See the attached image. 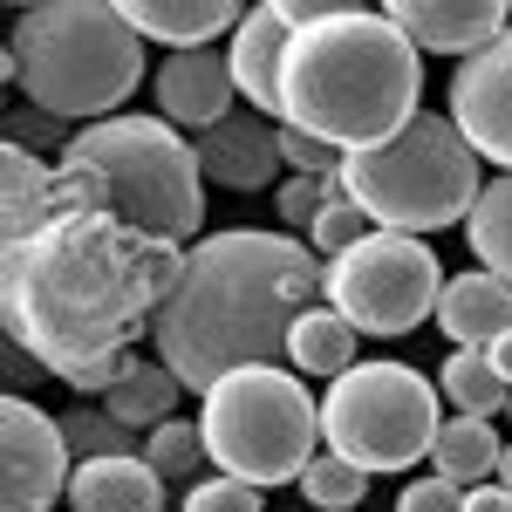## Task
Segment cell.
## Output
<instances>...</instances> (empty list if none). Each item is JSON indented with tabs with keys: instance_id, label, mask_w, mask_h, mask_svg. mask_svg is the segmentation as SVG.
I'll return each mask as SVG.
<instances>
[{
	"instance_id": "1",
	"label": "cell",
	"mask_w": 512,
	"mask_h": 512,
	"mask_svg": "<svg viewBox=\"0 0 512 512\" xmlns=\"http://www.w3.org/2000/svg\"><path fill=\"white\" fill-rule=\"evenodd\" d=\"M178 274V246L144 239L96 205H55L28 239L0 246V321L14 349L103 403L137 362V342L151 335Z\"/></svg>"
},
{
	"instance_id": "2",
	"label": "cell",
	"mask_w": 512,
	"mask_h": 512,
	"mask_svg": "<svg viewBox=\"0 0 512 512\" xmlns=\"http://www.w3.org/2000/svg\"><path fill=\"white\" fill-rule=\"evenodd\" d=\"M328 294V267L294 233H205L151 321V349L185 390H212L246 362L287 355L294 321Z\"/></svg>"
},
{
	"instance_id": "3",
	"label": "cell",
	"mask_w": 512,
	"mask_h": 512,
	"mask_svg": "<svg viewBox=\"0 0 512 512\" xmlns=\"http://www.w3.org/2000/svg\"><path fill=\"white\" fill-rule=\"evenodd\" d=\"M417 89H424V55L403 41L383 7H328L287 48L280 123L349 158L369 144H390L417 117Z\"/></svg>"
},
{
	"instance_id": "4",
	"label": "cell",
	"mask_w": 512,
	"mask_h": 512,
	"mask_svg": "<svg viewBox=\"0 0 512 512\" xmlns=\"http://www.w3.org/2000/svg\"><path fill=\"white\" fill-rule=\"evenodd\" d=\"M55 205H96L144 239H192L205 226V171L198 144L164 117H103L76 130L55 158Z\"/></svg>"
},
{
	"instance_id": "5",
	"label": "cell",
	"mask_w": 512,
	"mask_h": 512,
	"mask_svg": "<svg viewBox=\"0 0 512 512\" xmlns=\"http://www.w3.org/2000/svg\"><path fill=\"white\" fill-rule=\"evenodd\" d=\"M7 82L62 123L117 117L123 96L144 82V35L117 0H41L21 7L7 41Z\"/></svg>"
},
{
	"instance_id": "6",
	"label": "cell",
	"mask_w": 512,
	"mask_h": 512,
	"mask_svg": "<svg viewBox=\"0 0 512 512\" xmlns=\"http://www.w3.org/2000/svg\"><path fill=\"white\" fill-rule=\"evenodd\" d=\"M478 151L465 144V130L451 117H417L396 130L390 144H369L342 158V192L369 212L376 233H444V226H465L478 205Z\"/></svg>"
},
{
	"instance_id": "7",
	"label": "cell",
	"mask_w": 512,
	"mask_h": 512,
	"mask_svg": "<svg viewBox=\"0 0 512 512\" xmlns=\"http://www.w3.org/2000/svg\"><path fill=\"white\" fill-rule=\"evenodd\" d=\"M198 437L219 478H246V485H301V472L321 451V403L294 369L274 362H246L233 376H219L198 410Z\"/></svg>"
},
{
	"instance_id": "8",
	"label": "cell",
	"mask_w": 512,
	"mask_h": 512,
	"mask_svg": "<svg viewBox=\"0 0 512 512\" xmlns=\"http://www.w3.org/2000/svg\"><path fill=\"white\" fill-rule=\"evenodd\" d=\"M437 431V383H424L410 362H355L321 396V444L355 472H410L431 458Z\"/></svg>"
},
{
	"instance_id": "9",
	"label": "cell",
	"mask_w": 512,
	"mask_h": 512,
	"mask_svg": "<svg viewBox=\"0 0 512 512\" xmlns=\"http://www.w3.org/2000/svg\"><path fill=\"white\" fill-rule=\"evenodd\" d=\"M437 301H444V267L410 233H369L342 260H328V308L355 335H410L437 321Z\"/></svg>"
},
{
	"instance_id": "10",
	"label": "cell",
	"mask_w": 512,
	"mask_h": 512,
	"mask_svg": "<svg viewBox=\"0 0 512 512\" xmlns=\"http://www.w3.org/2000/svg\"><path fill=\"white\" fill-rule=\"evenodd\" d=\"M69 437L62 417H48L28 396L0 403V512H55L69 492Z\"/></svg>"
},
{
	"instance_id": "11",
	"label": "cell",
	"mask_w": 512,
	"mask_h": 512,
	"mask_svg": "<svg viewBox=\"0 0 512 512\" xmlns=\"http://www.w3.org/2000/svg\"><path fill=\"white\" fill-rule=\"evenodd\" d=\"M328 7L315 0H260V7H246L233 28V48H226V62H233V82L239 96L260 110V117L274 123L280 117V82H287V48L301 28H315Z\"/></svg>"
},
{
	"instance_id": "12",
	"label": "cell",
	"mask_w": 512,
	"mask_h": 512,
	"mask_svg": "<svg viewBox=\"0 0 512 512\" xmlns=\"http://www.w3.org/2000/svg\"><path fill=\"white\" fill-rule=\"evenodd\" d=\"M451 123L485 164L512 171V28L451 76Z\"/></svg>"
},
{
	"instance_id": "13",
	"label": "cell",
	"mask_w": 512,
	"mask_h": 512,
	"mask_svg": "<svg viewBox=\"0 0 512 512\" xmlns=\"http://www.w3.org/2000/svg\"><path fill=\"white\" fill-rule=\"evenodd\" d=\"M383 14L403 28L417 55H458V62L485 55L512 28L506 0H390Z\"/></svg>"
},
{
	"instance_id": "14",
	"label": "cell",
	"mask_w": 512,
	"mask_h": 512,
	"mask_svg": "<svg viewBox=\"0 0 512 512\" xmlns=\"http://www.w3.org/2000/svg\"><path fill=\"white\" fill-rule=\"evenodd\" d=\"M151 89H158V117L164 123H192L198 137L212 130V123L233 117V62L219 55V48H185V55H164L158 76H151Z\"/></svg>"
},
{
	"instance_id": "15",
	"label": "cell",
	"mask_w": 512,
	"mask_h": 512,
	"mask_svg": "<svg viewBox=\"0 0 512 512\" xmlns=\"http://www.w3.org/2000/svg\"><path fill=\"white\" fill-rule=\"evenodd\" d=\"M280 130L260 110H233L226 123H212L198 137V171L226 192H267L280 178Z\"/></svg>"
},
{
	"instance_id": "16",
	"label": "cell",
	"mask_w": 512,
	"mask_h": 512,
	"mask_svg": "<svg viewBox=\"0 0 512 512\" xmlns=\"http://www.w3.org/2000/svg\"><path fill=\"white\" fill-rule=\"evenodd\" d=\"M437 328L458 342V349H492L499 335H512V287L499 274H451L444 280V301H437Z\"/></svg>"
},
{
	"instance_id": "17",
	"label": "cell",
	"mask_w": 512,
	"mask_h": 512,
	"mask_svg": "<svg viewBox=\"0 0 512 512\" xmlns=\"http://www.w3.org/2000/svg\"><path fill=\"white\" fill-rule=\"evenodd\" d=\"M69 506L76 512H164V478L137 451L130 458H96V465H76Z\"/></svg>"
},
{
	"instance_id": "18",
	"label": "cell",
	"mask_w": 512,
	"mask_h": 512,
	"mask_svg": "<svg viewBox=\"0 0 512 512\" xmlns=\"http://www.w3.org/2000/svg\"><path fill=\"white\" fill-rule=\"evenodd\" d=\"M123 14L144 41H164L171 55H185V48H205L212 35L239 28L246 7H233V0H123Z\"/></svg>"
},
{
	"instance_id": "19",
	"label": "cell",
	"mask_w": 512,
	"mask_h": 512,
	"mask_svg": "<svg viewBox=\"0 0 512 512\" xmlns=\"http://www.w3.org/2000/svg\"><path fill=\"white\" fill-rule=\"evenodd\" d=\"M48 212H55V164H41L35 151L7 144L0 151V233L28 239Z\"/></svg>"
},
{
	"instance_id": "20",
	"label": "cell",
	"mask_w": 512,
	"mask_h": 512,
	"mask_svg": "<svg viewBox=\"0 0 512 512\" xmlns=\"http://www.w3.org/2000/svg\"><path fill=\"white\" fill-rule=\"evenodd\" d=\"M506 451H499V431L485 417H444V431L431 444V472L451 478L458 492H478V478H499Z\"/></svg>"
},
{
	"instance_id": "21",
	"label": "cell",
	"mask_w": 512,
	"mask_h": 512,
	"mask_svg": "<svg viewBox=\"0 0 512 512\" xmlns=\"http://www.w3.org/2000/svg\"><path fill=\"white\" fill-rule=\"evenodd\" d=\"M178 396H185V383L164 369V362H130L117 383H110V396H103V410L117 417L123 431H158V424H171V410H178Z\"/></svg>"
},
{
	"instance_id": "22",
	"label": "cell",
	"mask_w": 512,
	"mask_h": 512,
	"mask_svg": "<svg viewBox=\"0 0 512 512\" xmlns=\"http://www.w3.org/2000/svg\"><path fill=\"white\" fill-rule=\"evenodd\" d=\"M287 362H294V376H349L355 369V328L328 301H315L308 315L294 321V335H287Z\"/></svg>"
},
{
	"instance_id": "23",
	"label": "cell",
	"mask_w": 512,
	"mask_h": 512,
	"mask_svg": "<svg viewBox=\"0 0 512 512\" xmlns=\"http://www.w3.org/2000/svg\"><path fill=\"white\" fill-rule=\"evenodd\" d=\"M465 239H472V260L485 274H499L512 287V171H499L485 192H478L472 219H465Z\"/></svg>"
},
{
	"instance_id": "24",
	"label": "cell",
	"mask_w": 512,
	"mask_h": 512,
	"mask_svg": "<svg viewBox=\"0 0 512 512\" xmlns=\"http://www.w3.org/2000/svg\"><path fill=\"white\" fill-rule=\"evenodd\" d=\"M437 390L458 403V417H485V424H492V410H512V383L492 369V355H485V349H451L444 376H437Z\"/></svg>"
},
{
	"instance_id": "25",
	"label": "cell",
	"mask_w": 512,
	"mask_h": 512,
	"mask_svg": "<svg viewBox=\"0 0 512 512\" xmlns=\"http://www.w3.org/2000/svg\"><path fill=\"white\" fill-rule=\"evenodd\" d=\"M301 499L315 512H355L369 499V472H355L349 458H335V451H321L315 465L301 472Z\"/></svg>"
},
{
	"instance_id": "26",
	"label": "cell",
	"mask_w": 512,
	"mask_h": 512,
	"mask_svg": "<svg viewBox=\"0 0 512 512\" xmlns=\"http://www.w3.org/2000/svg\"><path fill=\"white\" fill-rule=\"evenodd\" d=\"M369 233H376V226H369V212L342 192V178H328V205H321V219H315V253H321V260H342V253L362 246Z\"/></svg>"
},
{
	"instance_id": "27",
	"label": "cell",
	"mask_w": 512,
	"mask_h": 512,
	"mask_svg": "<svg viewBox=\"0 0 512 512\" xmlns=\"http://www.w3.org/2000/svg\"><path fill=\"white\" fill-rule=\"evenodd\" d=\"M62 437H69V451H76L82 465H96V458H130V431H123L110 410H76V417H62Z\"/></svg>"
},
{
	"instance_id": "28",
	"label": "cell",
	"mask_w": 512,
	"mask_h": 512,
	"mask_svg": "<svg viewBox=\"0 0 512 512\" xmlns=\"http://www.w3.org/2000/svg\"><path fill=\"white\" fill-rule=\"evenodd\" d=\"M144 458L158 465V478H192L198 458H205V437H198V424L171 417V424H158V431H151V451H144Z\"/></svg>"
},
{
	"instance_id": "29",
	"label": "cell",
	"mask_w": 512,
	"mask_h": 512,
	"mask_svg": "<svg viewBox=\"0 0 512 512\" xmlns=\"http://www.w3.org/2000/svg\"><path fill=\"white\" fill-rule=\"evenodd\" d=\"M185 512H267V492L246 478H198L185 492Z\"/></svg>"
},
{
	"instance_id": "30",
	"label": "cell",
	"mask_w": 512,
	"mask_h": 512,
	"mask_svg": "<svg viewBox=\"0 0 512 512\" xmlns=\"http://www.w3.org/2000/svg\"><path fill=\"white\" fill-rule=\"evenodd\" d=\"M280 158H287L294 178H342L335 144H321V137H308V130H287V123H280Z\"/></svg>"
},
{
	"instance_id": "31",
	"label": "cell",
	"mask_w": 512,
	"mask_h": 512,
	"mask_svg": "<svg viewBox=\"0 0 512 512\" xmlns=\"http://www.w3.org/2000/svg\"><path fill=\"white\" fill-rule=\"evenodd\" d=\"M274 205H280L287 226H308V233H315L321 205H328V178H287V185L274 192Z\"/></svg>"
},
{
	"instance_id": "32",
	"label": "cell",
	"mask_w": 512,
	"mask_h": 512,
	"mask_svg": "<svg viewBox=\"0 0 512 512\" xmlns=\"http://www.w3.org/2000/svg\"><path fill=\"white\" fill-rule=\"evenodd\" d=\"M396 512H465V492L451 485V478H410L403 492H396Z\"/></svg>"
},
{
	"instance_id": "33",
	"label": "cell",
	"mask_w": 512,
	"mask_h": 512,
	"mask_svg": "<svg viewBox=\"0 0 512 512\" xmlns=\"http://www.w3.org/2000/svg\"><path fill=\"white\" fill-rule=\"evenodd\" d=\"M55 130H62V117H48V110H35V103H28V110H14V130H7V144H21V151H28L35 137L48 144Z\"/></svg>"
},
{
	"instance_id": "34",
	"label": "cell",
	"mask_w": 512,
	"mask_h": 512,
	"mask_svg": "<svg viewBox=\"0 0 512 512\" xmlns=\"http://www.w3.org/2000/svg\"><path fill=\"white\" fill-rule=\"evenodd\" d=\"M465 512H512V492L506 485H478V492H465Z\"/></svg>"
},
{
	"instance_id": "35",
	"label": "cell",
	"mask_w": 512,
	"mask_h": 512,
	"mask_svg": "<svg viewBox=\"0 0 512 512\" xmlns=\"http://www.w3.org/2000/svg\"><path fill=\"white\" fill-rule=\"evenodd\" d=\"M485 355H492V369H499V376H506V383H512V335H499V342H492V349H485Z\"/></svg>"
},
{
	"instance_id": "36",
	"label": "cell",
	"mask_w": 512,
	"mask_h": 512,
	"mask_svg": "<svg viewBox=\"0 0 512 512\" xmlns=\"http://www.w3.org/2000/svg\"><path fill=\"white\" fill-rule=\"evenodd\" d=\"M499 485H506V492H512V451H506V465H499Z\"/></svg>"
}]
</instances>
